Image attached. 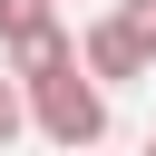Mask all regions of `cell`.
<instances>
[{
    "label": "cell",
    "instance_id": "cell-1",
    "mask_svg": "<svg viewBox=\"0 0 156 156\" xmlns=\"http://www.w3.org/2000/svg\"><path fill=\"white\" fill-rule=\"evenodd\" d=\"M29 98V127L58 146V156H88L98 136H107V88L88 78V68H58V78H29L20 88Z\"/></svg>",
    "mask_w": 156,
    "mask_h": 156
},
{
    "label": "cell",
    "instance_id": "cell-2",
    "mask_svg": "<svg viewBox=\"0 0 156 156\" xmlns=\"http://www.w3.org/2000/svg\"><path fill=\"white\" fill-rule=\"evenodd\" d=\"M78 68H88L98 88H136L156 58H146V39H136V20H127V10H98V20L78 29Z\"/></svg>",
    "mask_w": 156,
    "mask_h": 156
},
{
    "label": "cell",
    "instance_id": "cell-3",
    "mask_svg": "<svg viewBox=\"0 0 156 156\" xmlns=\"http://www.w3.org/2000/svg\"><path fill=\"white\" fill-rule=\"evenodd\" d=\"M20 136H29V98H20V78L0 68V156H10Z\"/></svg>",
    "mask_w": 156,
    "mask_h": 156
},
{
    "label": "cell",
    "instance_id": "cell-4",
    "mask_svg": "<svg viewBox=\"0 0 156 156\" xmlns=\"http://www.w3.org/2000/svg\"><path fill=\"white\" fill-rule=\"evenodd\" d=\"M127 20H136V39H146V58H156V0H117Z\"/></svg>",
    "mask_w": 156,
    "mask_h": 156
},
{
    "label": "cell",
    "instance_id": "cell-5",
    "mask_svg": "<svg viewBox=\"0 0 156 156\" xmlns=\"http://www.w3.org/2000/svg\"><path fill=\"white\" fill-rule=\"evenodd\" d=\"M146 156H156V136H146Z\"/></svg>",
    "mask_w": 156,
    "mask_h": 156
}]
</instances>
